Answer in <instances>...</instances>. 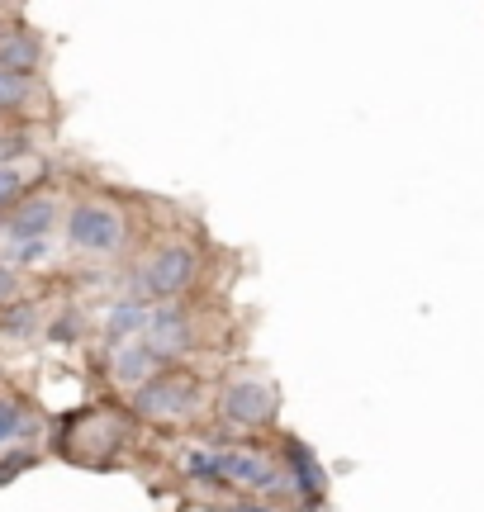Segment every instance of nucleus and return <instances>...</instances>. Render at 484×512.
<instances>
[{"mask_svg": "<svg viewBox=\"0 0 484 512\" xmlns=\"http://www.w3.org/2000/svg\"><path fill=\"white\" fill-rule=\"evenodd\" d=\"M200 384L176 375V370H157L152 380H143L133 389V413L148 422H190L200 413Z\"/></svg>", "mask_w": 484, "mask_h": 512, "instance_id": "obj_1", "label": "nucleus"}, {"mask_svg": "<svg viewBox=\"0 0 484 512\" xmlns=\"http://www.w3.org/2000/svg\"><path fill=\"white\" fill-rule=\"evenodd\" d=\"M214 413L228 427H242V432H257V427H271L280 413V389L271 380H257V375H238L219 389L214 399Z\"/></svg>", "mask_w": 484, "mask_h": 512, "instance_id": "obj_2", "label": "nucleus"}, {"mask_svg": "<svg viewBox=\"0 0 484 512\" xmlns=\"http://www.w3.org/2000/svg\"><path fill=\"white\" fill-rule=\"evenodd\" d=\"M195 275H200V252L190 247V242H167V247H157V252L143 261V271H138V294H148V299H181V294L195 285Z\"/></svg>", "mask_w": 484, "mask_h": 512, "instance_id": "obj_3", "label": "nucleus"}, {"mask_svg": "<svg viewBox=\"0 0 484 512\" xmlns=\"http://www.w3.org/2000/svg\"><path fill=\"white\" fill-rule=\"evenodd\" d=\"M124 233H129V219L105 200H81L67 214V242H72L76 252L110 256L124 247Z\"/></svg>", "mask_w": 484, "mask_h": 512, "instance_id": "obj_4", "label": "nucleus"}, {"mask_svg": "<svg viewBox=\"0 0 484 512\" xmlns=\"http://www.w3.org/2000/svg\"><path fill=\"white\" fill-rule=\"evenodd\" d=\"M143 342H148L162 361H181L190 347H195V313L186 304H176V299H162L157 309H152V323L143 332Z\"/></svg>", "mask_w": 484, "mask_h": 512, "instance_id": "obj_5", "label": "nucleus"}, {"mask_svg": "<svg viewBox=\"0 0 484 512\" xmlns=\"http://www.w3.org/2000/svg\"><path fill=\"white\" fill-rule=\"evenodd\" d=\"M280 460H285L290 484H295V503H304V508L328 503V470L318 465V456L309 451V441L285 437V446H280Z\"/></svg>", "mask_w": 484, "mask_h": 512, "instance_id": "obj_6", "label": "nucleus"}, {"mask_svg": "<svg viewBox=\"0 0 484 512\" xmlns=\"http://www.w3.org/2000/svg\"><path fill=\"white\" fill-rule=\"evenodd\" d=\"M152 309H157V299H148V294H129V299H114L110 313H105V328H100V337H105V347H124V342H133V337H143L152 323Z\"/></svg>", "mask_w": 484, "mask_h": 512, "instance_id": "obj_7", "label": "nucleus"}, {"mask_svg": "<svg viewBox=\"0 0 484 512\" xmlns=\"http://www.w3.org/2000/svg\"><path fill=\"white\" fill-rule=\"evenodd\" d=\"M167 366L171 361H162L143 337H133V342H124V347H114V356H110V375H114V384H124V389H138L143 380H152L157 370H167Z\"/></svg>", "mask_w": 484, "mask_h": 512, "instance_id": "obj_8", "label": "nucleus"}, {"mask_svg": "<svg viewBox=\"0 0 484 512\" xmlns=\"http://www.w3.org/2000/svg\"><path fill=\"white\" fill-rule=\"evenodd\" d=\"M53 223H57V200L38 195V200L15 204V214H10V223H5V238H10V242L48 238V233H53Z\"/></svg>", "mask_w": 484, "mask_h": 512, "instance_id": "obj_9", "label": "nucleus"}, {"mask_svg": "<svg viewBox=\"0 0 484 512\" xmlns=\"http://www.w3.org/2000/svg\"><path fill=\"white\" fill-rule=\"evenodd\" d=\"M38 62H43V43L29 29H15V34H0V67H10L19 76H34Z\"/></svg>", "mask_w": 484, "mask_h": 512, "instance_id": "obj_10", "label": "nucleus"}, {"mask_svg": "<svg viewBox=\"0 0 484 512\" xmlns=\"http://www.w3.org/2000/svg\"><path fill=\"white\" fill-rule=\"evenodd\" d=\"M181 470H186V479H195V484H209V489H228V484H224V470H219V451H214V446H186V456H181Z\"/></svg>", "mask_w": 484, "mask_h": 512, "instance_id": "obj_11", "label": "nucleus"}, {"mask_svg": "<svg viewBox=\"0 0 484 512\" xmlns=\"http://www.w3.org/2000/svg\"><path fill=\"white\" fill-rule=\"evenodd\" d=\"M34 328H38L34 304H24V299L0 304V337H5V342H24V337H34Z\"/></svg>", "mask_w": 484, "mask_h": 512, "instance_id": "obj_12", "label": "nucleus"}, {"mask_svg": "<svg viewBox=\"0 0 484 512\" xmlns=\"http://www.w3.org/2000/svg\"><path fill=\"white\" fill-rule=\"evenodd\" d=\"M29 95H34V76H19V72H10V67H0V114L24 110Z\"/></svg>", "mask_w": 484, "mask_h": 512, "instance_id": "obj_13", "label": "nucleus"}, {"mask_svg": "<svg viewBox=\"0 0 484 512\" xmlns=\"http://www.w3.org/2000/svg\"><path fill=\"white\" fill-rule=\"evenodd\" d=\"M29 432V413L19 408V403L0 399V446H10L15 437H24Z\"/></svg>", "mask_w": 484, "mask_h": 512, "instance_id": "obj_14", "label": "nucleus"}, {"mask_svg": "<svg viewBox=\"0 0 484 512\" xmlns=\"http://www.w3.org/2000/svg\"><path fill=\"white\" fill-rule=\"evenodd\" d=\"M34 465H38V451H29V446H19V451H10V456H0V484L19 479L24 470H34Z\"/></svg>", "mask_w": 484, "mask_h": 512, "instance_id": "obj_15", "label": "nucleus"}, {"mask_svg": "<svg viewBox=\"0 0 484 512\" xmlns=\"http://www.w3.org/2000/svg\"><path fill=\"white\" fill-rule=\"evenodd\" d=\"M19 190H24L19 171H15V166H0V209H10V204L19 200Z\"/></svg>", "mask_w": 484, "mask_h": 512, "instance_id": "obj_16", "label": "nucleus"}, {"mask_svg": "<svg viewBox=\"0 0 484 512\" xmlns=\"http://www.w3.org/2000/svg\"><path fill=\"white\" fill-rule=\"evenodd\" d=\"M48 256V238H29V242H15V261L19 266H38Z\"/></svg>", "mask_w": 484, "mask_h": 512, "instance_id": "obj_17", "label": "nucleus"}, {"mask_svg": "<svg viewBox=\"0 0 484 512\" xmlns=\"http://www.w3.org/2000/svg\"><path fill=\"white\" fill-rule=\"evenodd\" d=\"M48 337H53V342H76V337H81V318H72V313L57 318L53 328H48Z\"/></svg>", "mask_w": 484, "mask_h": 512, "instance_id": "obj_18", "label": "nucleus"}, {"mask_svg": "<svg viewBox=\"0 0 484 512\" xmlns=\"http://www.w3.org/2000/svg\"><path fill=\"white\" fill-rule=\"evenodd\" d=\"M10 299H19V275H15V266L0 261V304H10Z\"/></svg>", "mask_w": 484, "mask_h": 512, "instance_id": "obj_19", "label": "nucleus"}]
</instances>
